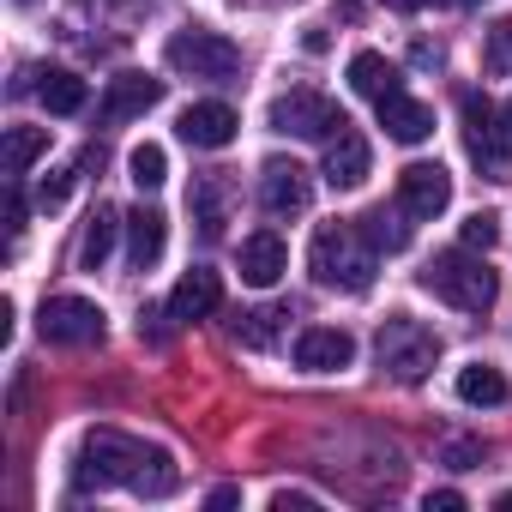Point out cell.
I'll return each mask as SVG.
<instances>
[{
    "instance_id": "obj_1",
    "label": "cell",
    "mask_w": 512,
    "mask_h": 512,
    "mask_svg": "<svg viewBox=\"0 0 512 512\" xmlns=\"http://www.w3.org/2000/svg\"><path fill=\"white\" fill-rule=\"evenodd\" d=\"M181 470L163 446H145L121 428H91L73 452V494H91V488H133L145 500H163L175 494Z\"/></svg>"
},
{
    "instance_id": "obj_2",
    "label": "cell",
    "mask_w": 512,
    "mask_h": 512,
    "mask_svg": "<svg viewBox=\"0 0 512 512\" xmlns=\"http://www.w3.org/2000/svg\"><path fill=\"white\" fill-rule=\"evenodd\" d=\"M374 260H380V253L362 241L356 223H320L314 241H308V272H314V284L344 290V296H362L374 284Z\"/></svg>"
},
{
    "instance_id": "obj_3",
    "label": "cell",
    "mask_w": 512,
    "mask_h": 512,
    "mask_svg": "<svg viewBox=\"0 0 512 512\" xmlns=\"http://www.w3.org/2000/svg\"><path fill=\"white\" fill-rule=\"evenodd\" d=\"M416 284H422L428 296H440L446 308H458V314H488L494 296H500V278L488 272V260H476V247H446V253H434Z\"/></svg>"
},
{
    "instance_id": "obj_4",
    "label": "cell",
    "mask_w": 512,
    "mask_h": 512,
    "mask_svg": "<svg viewBox=\"0 0 512 512\" xmlns=\"http://www.w3.org/2000/svg\"><path fill=\"white\" fill-rule=\"evenodd\" d=\"M374 356H380V374H392L398 386H422L428 368L440 362V338L410 314H386L380 338H374Z\"/></svg>"
},
{
    "instance_id": "obj_5",
    "label": "cell",
    "mask_w": 512,
    "mask_h": 512,
    "mask_svg": "<svg viewBox=\"0 0 512 512\" xmlns=\"http://www.w3.org/2000/svg\"><path fill=\"white\" fill-rule=\"evenodd\" d=\"M163 61H169L175 73H187V79H235V73H241V49H235L229 37L205 31V25L175 31L169 49H163Z\"/></svg>"
},
{
    "instance_id": "obj_6",
    "label": "cell",
    "mask_w": 512,
    "mask_h": 512,
    "mask_svg": "<svg viewBox=\"0 0 512 512\" xmlns=\"http://www.w3.org/2000/svg\"><path fill=\"white\" fill-rule=\"evenodd\" d=\"M350 121H344V109L326 97V91H308V85H296V91H284L278 103H272V133H284V139H338Z\"/></svg>"
},
{
    "instance_id": "obj_7",
    "label": "cell",
    "mask_w": 512,
    "mask_h": 512,
    "mask_svg": "<svg viewBox=\"0 0 512 512\" xmlns=\"http://www.w3.org/2000/svg\"><path fill=\"white\" fill-rule=\"evenodd\" d=\"M37 326H43V338L61 344V350H91V344L109 338V314H103L91 296H49L43 314H37Z\"/></svg>"
},
{
    "instance_id": "obj_8",
    "label": "cell",
    "mask_w": 512,
    "mask_h": 512,
    "mask_svg": "<svg viewBox=\"0 0 512 512\" xmlns=\"http://www.w3.org/2000/svg\"><path fill=\"white\" fill-rule=\"evenodd\" d=\"M398 205H404V217L434 223V217L452 205V175H446L440 163H410V169L398 175Z\"/></svg>"
},
{
    "instance_id": "obj_9",
    "label": "cell",
    "mask_w": 512,
    "mask_h": 512,
    "mask_svg": "<svg viewBox=\"0 0 512 512\" xmlns=\"http://www.w3.org/2000/svg\"><path fill=\"white\" fill-rule=\"evenodd\" d=\"M260 199H266L272 217H302L308 199H314V181H308V169L296 157H272L260 169Z\"/></svg>"
},
{
    "instance_id": "obj_10",
    "label": "cell",
    "mask_w": 512,
    "mask_h": 512,
    "mask_svg": "<svg viewBox=\"0 0 512 512\" xmlns=\"http://www.w3.org/2000/svg\"><path fill=\"white\" fill-rule=\"evenodd\" d=\"M157 103H163V79H151V73H115L109 91H103V103H97V115L109 127H121V121H139Z\"/></svg>"
},
{
    "instance_id": "obj_11",
    "label": "cell",
    "mask_w": 512,
    "mask_h": 512,
    "mask_svg": "<svg viewBox=\"0 0 512 512\" xmlns=\"http://www.w3.org/2000/svg\"><path fill=\"white\" fill-rule=\"evenodd\" d=\"M284 272H290V247H284V235H278V229H253V235L241 241V284L272 290Z\"/></svg>"
},
{
    "instance_id": "obj_12",
    "label": "cell",
    "mask_w": 512,
    "mask_h": 512,
    "mask_svg": "<svg viewBox=\"0 0 512 512\" xmlns=\"http://www.w3.org/2000/svg\"><path fill=\"white\" fill-rule=\"evenodd\" d=\"M350 362H356V338L344 326H308L296 338V368H308V374H338Z\"/></svg>"
},
{
    "instance_id": "obj_13",
    "label": "cell",
    "mask_w": 512,
    "mask_h": 512,
    "mask_svg": "<svg viewBox=\"0 0 512 512\" xmlns=\"http://www.w3.org/2000/svg\"><path fill=\"white\" fill-rule=\"evenodd\" d=\"M181 139L193 145V151H223V145H235V127H241V115L229 109V103H193V109H181Z\"/></svg>"
},
{
    "instance_id": "obj_14",
    "label": "cell",
    "mask_w": 512,
    "mask_h": 512,
    "mask_svg": "<svg viewBox=\"0 0 512 512\" xmlns=\"http://www.w3.org/2000/svg\"><path fill=\"white\" fill-rule=\"evenodd\" d=\"M368 169H374V151H368V139L362 133H338V139H326V181L338 187V193H350V187H362L368 181Z\"/></svg>"
},
{
    "instance_id": "obj_15",
    "label": "cell",
    "mask_w": 512,
    "mask_h": 512,
    "mask_svg": "<svg viewBox=\"0 0 512 512\" xmlns=\"http://www.w3.org/2000/svg\"><path fill=\"white\" fill-rule=\"evenodd\" d=\"M217 302H223V278H217V272H205V266H193V272L169 290V320L193 326V320L217 314Z\"/></svg>"
},
{
    "instance_id": "obj_16",
    "label": "cell",
    "mask_w": 512,
    "mask_h": 512,
    "mask_svg": "<svg viewBox=\"0 0 512 512\" xmlns=\"http://www.w3.org/2000/svg\"><path fill=\"white\" fill-rule=\"evenodd\" d=\"M380 109V127H386V139H398V145H422V139H434V109L428 103H416V97H386V103H374Z\"/></svg>"
},
{
    "instance_id": "obj_17",
    "label": "cell",
    "mask_w": 512,
    "mask_h": 512,
    "mask_svg": "<svg viewBox=\"0 0 512 512\" xmlns=\"http://www.w3.org/2000/svg\"><path fill=\"white\" fill-rule=\"evenodd\" d=\"M163 241H169V217H163V211H151V205L127 211V260H133L139 272H151V266L163 260Z\"/></svg>"
},
{
    "instance_id": "obj_18",
    "label": "cell",
    "mask_w": 512,
    "mask_h": 512,
    "mask_svg": "<svg viewBox=\"0 0 512 512\" xmlns=\"http://www.w3.org/2000/svg\"><path fill=\"white\" fill-rule=\"evenodd\" d=\"M350 85L368 97V103H386V97H398L404 85H398V67L380 55V49H362L356 61H350Z\"/></svg>"
},
{
    "instance_id": "obj_19",
    "label": "cell",
    "mask_w": 512,
    "mask_h": 512,
    "mask_svg": "<svg viewBox=\"0 0 512 512\" xmlns=\"http://www.w3.org/2000/svg\"><path fill=\"white\" fill-rule=\"evenodd\" d=\"M458 398L476 404V410H500V404L512 398V386H506L500 368H488V362H464V368H458Z\"/></svg>"
},
{
    "instance_id": "obj_20",
    "label": "cell",
    "mask_w": 512,
    "mask_h": 512,
    "mask_svg": "<svg viewBox=\"0 0 512 512\" xmlns=\"http://www.w3.org/2000/svg\"><path fill=\"white\" fill-rule=\"evenodd\" d=\"M193 217H199V235L217 241L223 223H229V181L223 175H199L193 181Z\"/></svg>"
},
{
    "instance_id": "obj_21",
    "label": "cell",
    "mask_w": 512,
    "mask_h": 512,
    "mask_svg": "<svg viewBox=\"0 0 512 512\" xmlns=\"http://www.w3.org/2000/svg\"><path fill=\"white\" fill-rule=\"evenodd\" d=\"M356 229H362V241L374 247V253H404L410 247V223H404V205H374L368 217H356Z\"/></svg>"
},
{
    "instance_id": "obj_22",
    "label": "cell",
    "mask_w": 512,
    "mask_h": 512,
    "mask_svg": "<svg viewBox=\"0 0 512 512\" xmlns=\"http://www.w3.org/2000/svg\"><path fill=\"white\" fill-rule=\"evenodd\" d=\"M127 217L115 211V205H97L91 211V223H85V241H79V266L85 272H103V260L115 253V229H121Z\"/></svg>"
},
{
    "instance_id": "obj_23",
    "label": "cell",
    "mask_w": 512,
    "mask_h": 512,
    "mask_svg": "<svg viewBox=\"0 0 512 512\" xmlns=\"http://www.w3.org/2000/svg\"><path fill=\"white\" fill-rule=\"evenodd\" d=\"M37 97H43V109H49V115H79V109L91 103L85 79H79V73H67V67H49V73H43V85H37Z\"/></svg>"
},
{
    "instance_id": "obj_24",
    "label": "cell",
    "mask_w": 512,
    "mask_h": 512,
    "mask_svg": "<svg viewBox=\"0 0 512 512\" xmlns=\"http://www.w3.org/2000/svg\"><path fill=\"white\" fill-rule=\"evenodd\" d=\"M284 308H247V314H235V338L247 344V350H272L278 344V332H284Z\"/></svg>"
},
{
    "instance_id": "obj_25",
    "label": "cell",
    "mask_w": 512,
    "mask_h": 512,
    "mask_svg": "<svg viewBox=\"0 0 512 512\" xmlns=\"http://www.w3.org/2000/svg\"><path fill=\"white\" fill-rule=\"evenodd\" d=\"M43 151H49V127H7V175H13V181H19Z\"/></svg>"
},
{
    "instance_id": "obj_26",
    "label": "cell",
    "mask_w": 512,
    "mask_h": 512,
    "mask_svg": "<svg viewBox=\"0 0 512 512\" xmlns=\"http://www.w3.org/2000/svg\"><path fill=\"white\" fill-rule=\"evenodd\" d=\"M127 175H133L139 193H157V187L169 181V157H163V145H151V139L133 145V151H127Z\"/></svg>"
},
{
    "instance_id": "obj_27",
    "label": "cell",
    "mask_w": 512,
    "mask_h": 512,
    "mask_svg": "<svg viewBox=\"0 0 512 512\" xmlns=\"http://www.w3.org/2000/svg\"><path fill=\"white\" fill-rule=\"evenodd\" d=\"M458 241H464V247H482V253H488V247L500 241V217H494V211H470V217L458 223Z\"/></svg>"
},
{
    "instance_id": "obj_28",
    "label": "cell",
    "mask_w": 512,
    "mask_h": 512,
    "mask_svg": "<svg viewBox=\"0 0 512 512\" xmlns=\"http://www.w3.org/2000/svg\"><path fill=\"white\" fill-rule=\"evenodd\" d=\"M488 73L512 79V19H494L488 25Z\"/></svg>"
},
{
    "instance_id": "obj_29",
    "label": "cell",
    "mask_w": 512,
    "mask_h": 512,
    "mask_svg": "<svg viewBox=\"0 0 512 512\" xmlns=\"http://www.w3.org/2000/svg\"><path fill=\"white\" fill-rule=\"evenodd\" d=\"M73 181H79L73 169H49V175H43V187H37V205H43V211H61V205H67V193H73Z\"/></svg>"
},
{
    "instance_id": "obj_30",
    "label": "cell",
    "mask_w": 512,
    "mask_h": 512,
    "mask_svg": "<svg viewBox=\"0 0 512 512\" xmlns=\"http://www.w3.org/2000/svg\"><path fill=\"white\" fill-rule=\"evenodd\" d=\"M494 163H500V175L512 181V103L494 115Z\"/></svg>"
},
{
    "instance_id": "obj_31",
    "label": "cell",
    "mask_w": 512,
    "mask_h": 512,
    "mask_svg": "<svg viewBox=\"0 0 512 512\" xmlns=\"http://www.w3.org/2000/svg\"><path fill=\"white\" fill-rule=\"evenodd\" d=\"M446 464L452 470H476L482 464V440H446Z\"/></svg>"
},
{
    "instance_id": "obj_32",
    "label": "cell",
    "mask_w": 512,
    "mask_h": 512,
    "mask_svg": "<svg viewBox=\"0 0 512 512\" xmlns=\"http://www.w3.org/2000/svg\"><path fill=\"white\" fill-rule=\"evenodd\" d=\"M290 506H320V494H308V488H278V494H272V512H290Z\"/></svg>"
},
{
    "instance_id": "obj_33",
    "label": "cell",
    "mask_w": 512,
    "mask_h": 512,
    "mask_svg": "<svg viewBox=\"0 0 512 512\" xmlns=\"http://www.w3.org/2000/svg\"><path fill=\"white\" fill-rule=\"evenodd\" d=\"M410 61H416V67H434V73L446 67V55H440V43H416V49H410Z\"/></svg>"
},
{
    "instance_id": "obj_34",
    "label": "cell",
    "mask_w": 512,
    "mask_h": 512,
    "mask_svg": "<svg viewBox=\"0 0 512 512\" xmlns=\"http://www.w3.org/2000/svg\"><path fill=\"white\" fill-rule=\"evenodd\" d=\"M428 512H464V494L458 488H440V494H428Z\"/></svg>"
},
{
    "instance_id": "obj_35",
    "label": "cell",
    "mask_w": 512,
    "mask_h": 512,
    "mask_svg": "<svg viewBox=\"0 0 512 512\" xmlns=\"http://www.w3.org/2000/svg\"><path fill=\"white\" fill-rule=\"evenodd\" d=\"M7 229H13V235H19V229H25V199H19V187H13V193H7Z\"/></svg>"
},
{
    "instance_id": "obj_36",
    "label": "cell",
    "mask_w": 512,
    "mask_h": 512,
    "mask_svg": "<svg viewBox=\"0 0 512 512\" xmlns=\"http://www.w3.org/2000/svg\"><path fill=\"white\" fill-rule=\"evenodd\" d=\"M235 500H241V488H229V482H223V488H211V494H205V506H211V512H223V506H235Z\"/></svg>"
},
{
    "instance_id": "obj_37",
    "label": "cell",
    "mask_w": 512,
    "mask_h": 512,
    "mask_svg": "<svg viewBox=\"0 0 512 512\" xmlns=\"http://www.w3.org/2000/svg\"><path fill=\"white\" fill-rule=\"evenodd\" d=\"M302 49H308V55H326V49H332V37H326V31H320V25H314V31H308V37H302Z\"/></svg>"
},
{
    "instance_id": "obj_38",
    "label": "cell",
    "mask_w": 512,
    "mask_h": 512,
    "mask_svg": "<svg viewBox=\"0 0 512 512\" xmlns=\"http://www.w3.org/2000/svg\"><path fill=\"white\" fill-rule=\"evenodd\" d=\"M392 7H398V13H416V7H422V0H392Z\"/></svg>"
},
{
    "instance_id": "obj_39",
    "label": "cell",
    "mask_w": 512,
    "mask_h": 512,
    "mask_svg": "<svg viewBox=\"0 0 512 512\" xmlns=\"http://www.w3.org/2000/svg\"><path fill=\"white\" fill-rule=\"evenodd\" d=\"M452 7H476V0H452Z\"/></svg>"
}]
</instances>
